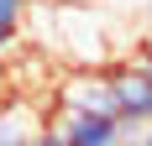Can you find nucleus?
I'll use <instances>...</instances> for the list:
<instances>
[{"instance_id": "obj_1", "label": "nucleus", "mask_w": 152, "mask_h": 146, "mask_svg": "<svg viewBox=\"0 0 152 146\" xmlns=\"http://www.w3.org/2000/svg\"><path fill=\"white\" fill-rule=\"evenodd\" d=\"M105 84H110V115H115V125L126 136L152 131V52L147 47H137V58H126V63H110Z\"/></svg>"}, {"instance_id": "obj_2", "label": "nucleus", "mask_w": 152, "mask_h": 146, "mask_svg": "<svg viewBox=\"0 0 152 146\" xmlns=\"http://www.w3.org/2000/svg\"><path fill=\"white\" fill-rule=\"evenodd\" d=\"M63 141L68 146H121L126 131L115 125V115H63Z\"/></svg>"}, {"instance_id": "obj_3", "label": "nucleus", "mask_w": 152, "mask_h": 146, "mask_svg": "<svg viewBox=\"0 0 152 146\" xmlns=\"http://www.w3.org/2000/svg\"><path fill=\"white\" fill-rule=\"evenodd\" d=\"M21 26H26V0H0V58L21 37Z\"/></svg>"}, {"instance_id": "obj_4", "label": "nucleus", "mask_w": 152, "mask_h": 146, "mask_svg": "<svg viewBox=\"0 0 152 146\" xmlns=\"http://www.w3.org/2000/svg\"><path fill=\"white\" fill-rule=\"evenodd\" d=\"M31 136H37V125H26L21 115H11V104L0 110V146H26Z\"/></svg>"}, {"instance_id": "obj_5", "label": "nucleus", "mask_w": 152, "mask_h": 146, "mask_svg": "<svg viewBox=\"0 0 152 146\" xmlns=\"http://www.w3.org/2000/svg\"><path fill=\"white\" fill-rule=\"evenodd\" d=\"M26 146H68V141H63V136L58 131H37V136H31V141Z\"/></svg>"}, {"instance_id": "obj_6", "label": "nucleus", "mask_w": 152, "mask_h": 146, "mask_svg": "<svg viewBox=\"0 0 152 146\" xmlns=\"http://www.w3.org/2000/svg\"><path fill=\"white\" fill-rule=\"evenodd\" d=\"M121 146H152V131H142V136H126Z\"/></svg>"}, {"instance_id": "obj_7", "label": "nucleus", "mask_w": 152, "mask_h": 146, "mask_svg": "<svg viewBox=\"0 0 152 146\" xmlns=\"http://www.w3.org/2000/svg\"><path fill=\"white\" fill-rule=\"evenodd\" d=\"M0 89H5V58H0Z\"/></svg>"}, {"instance_id": "obj_8", "label": "nucleus", "mask_w": 152, "mask_h": 146, "mask_svg": "<svg viewBox=\"0 0 152 146\" xmlns=\"http://www.w3.org/2000/svg\"><path fill=\"white\" fill-rule=\"evenodd\" d=\"M26 5H31V0H26Z\"/></svg>"}]
</instances>
